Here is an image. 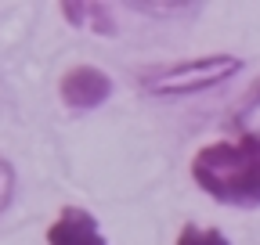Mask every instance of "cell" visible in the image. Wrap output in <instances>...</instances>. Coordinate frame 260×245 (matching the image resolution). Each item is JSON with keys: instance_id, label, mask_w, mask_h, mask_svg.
Here are the masks:
<instances>
[{"instance_id": "3", "label": "cell", "mask_w": 260, "mask_h": 245, "mask_svg": "<svg viewBox=\"0 0 260 245\" xmlns=\"http://www.w3.org/2000/svg\"><path fill=\"white\" fill-rule=\"evenodd\" d=\"M58 94L73 112H94V108H102L112 98V79L98 65H73L61 76Z\"/></svg>"}, {"instance_id": "1", "label": "cell", "mask_w": 260, "mask_h": 245, "mask_svg": "<svg viewBox=\"0 0 260 245\" xmlns=\"http://www.w3.org/2000/svg\"><path fill=\"white\" fill-rule=\"evenodd\" d=\"M195 184L217 202L235 209H260V144L256 141H213L191 159Z\"/></svg>"}, {"instance_id": "2", "label": "cell", "mask_w": 260, "mask_h": 245, "mask_svg": "<svg viewBox=\"0 0 260 245\" xmlns=\"http://www.w3.org/2000/svg\"><path fill=\"white\" fill-rule=\"evenodd\" d=\"M239 72H242L239 54H206V58L170 61V65H148L138 72V83L152 98H181V94H199V90L220 87Z\"/></svg>"}, {"instance_id": "4", "label": "cell", "mask_w": 260, "mask_h": 245, "mask_svg": "<svg viewBox=\"0 0 260 245\" xmlns=\"http://www.w3.org/2000/svg\"><path fill=\"white\" fill-rule=\"evenodd\" d=\"M47 245H109V238L102 234L94 213L80 206H65L58 220L47 227Z\"/></svg>"}, {"instance_id": "8", "label": "cell", "mask_w": 260, "mask_h": 245, "mask_svg": "<svg viewBox=\"0 0 260 245\" xmlns=\"http://www.w3.org/2000/svg\"><path fill=\"white\" fill-rule=\"evenodd\" d=\"M15 198V166L0 155V213H4Z\"/></svg>"}, {"instance_id": "7", "label": "cell", "mask_w": 260, "mask_h": 245, "mask_svg": "<svg viewBox=\"0 0 260 245\" xmlns=\"http://www.w3.org/2000/svg\"><path fill=\"white\" fill-rule=\"evenodd\" d=\"M177 245H232L224 231L217 227H199V224H184L177 234Z\"/></svg>"}, {"instance_id": "5", "label": "cell", "mask_w": 260, "mask_h": 245, "mask_svg": "<svg viewBox=\"0 0 260 245\" xmlns=\"http://www.w3.org/2000/svg\"><path fill=\"white\" fill-rule=\"evenodd\" d=\"M61 15L76 29H90L98 36H116V18L105 4H61Z\"/></svg>"}, {"instance_id": "6", "label": "cell", "mask_w": 260, "mask_h": 245, "mask_svg": "<svg viewBox=\"0 0 260 245\" xmlns=\"http://www.w3.org/2000/svg\"><path fill=\"white\" fill-rule=\"evenodd\" d=\"M228 127H232L235 141H256L260 144V83H256L253 94L235 108V115L228 119Z\"/></svg>"}]
</instances>
